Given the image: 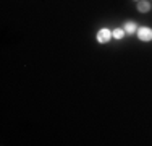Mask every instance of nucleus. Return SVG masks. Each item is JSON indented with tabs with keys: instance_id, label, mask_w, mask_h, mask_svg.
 <instances>
[{
	"instance_id": "f257e3e1",
	"label": "nucleus",
	"mask_w": 152,
	"mask_h": 146,
	"mask_svg": "<svg viewBox=\"0 0 152 146\" xmlns=\"http://www.w3.org/2000/svg\"><path fill=\"white\" fill-rule=\"evenodd\" d=\"M110 38H112V32L108 31V29H100L99 32H97V41L99 42H108L110 41Z\"/></svg>"
},
{
	"instance_id": "20e7f679",
	"label": "nucleus",
	"mask_w": 152,
	"mask_h": 146,
	"mask_svg": "<svg viewBox=\"0 0 152 146\" xmlns=\"http://www.w3.org/2000/svg\"><path fill=\"white\" fill-rule=\"evenodd\" d=\"M125 31L128 32V34H133V32L136 31V23H133V21H128V23L125 24Z\"/></svg>"
},
{
	"instance_id": "7ed1b4c3",
	"label": "nucleus",
	"mask_w": 152,
	"mask_h": 146,
	"mask_svg": "<svg viewBox=\"0 0 152 146\" xmlns=\"http://www.w3.org/2000/svg\"><path fill=\"white\" fill-rule=\"evenodd\" d=\"M137 10H139L141 13H147V12L151 10V3L146 2V0H142V2L137 3Z\"/></svg>"
},
{
	"instance_id": "f03ea898",
	"label": "nucleus",
	"mask_w": 152,
	"mask_h": 146,
	"mask_svg": "<svg viewBox=\"0 0 152 146\" xmlns=\"http://www.w3.org/2000/svg\"><path fill=\"white\" fill-rule=\"evenodd\" d=\"M137 34H139L141 41H152V29L149 28H141Z\"/></svg>"
},
{
	"instance_id": "39448f33",
	"label": "nucleus",
	"mask_w": 152,
	"mask_h": 146,
	"mask_svg": "<svg viewBox=\"0 0 152 146\" xmlns=\"http://www.w3.org/2000/svg\"><path fill=\"white\" fill-rule=\"evenodd\" d=\"M123 34H125V31H123V29H115V31H113V36H115L117 39H121Z\"/></svg>"
}]
</instances>
